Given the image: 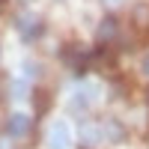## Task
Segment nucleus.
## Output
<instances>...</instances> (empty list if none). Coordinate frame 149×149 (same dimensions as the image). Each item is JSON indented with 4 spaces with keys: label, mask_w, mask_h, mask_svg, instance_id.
<instances>
[{
    "label": "nucleus",
    "mask_w": 149,
    "mask_h": 149,
    "mask_svg": "<svg viewBox=\"0 0 149 149\" xmlns=\"http://www.w3.org/2000/svg\"><path fill=\"white\" fill-rule=\"evenodd\" d=\"M72 143V134L66 122H54L51 131H48V149H69Z\"/></svg>",
    "instance_id": "f257e3e1"
},
{
    "label": "nucleus",
    "mask_w": 149,
    "mask_h": 149,
    "mask_svg": "<svg viewBox=\"0 0 149 149\" xmlns=\"http://www.w3.org/2000/svg\"><path fill=\"white\" fill-rule=\"evenodd\" d=\"M15 27L24 33V39H36L39 36V30H42V24H39V18L36 15H30V12H21V15H15Z\"/></svg>",
    "instance_id": "f03ea898"
},
{
    "label": "nucleus",
    "mask_w": 149,
    "mask_h": 149,
    "mask_svg": "<svg viewBox=\"0 0 149 149\" xmlns=\"http://www.w3.org/2000/svg\"><path fill=\"white\" fill-rule=\"evenodd\" d=\"M6 134H9V137H24V134H30V116L12 113L6 119Z\"/></svg>",
    "instance_id": "7ed1b4c3"
},
{
    "label": "nucleus",
    "mask_w": 149,
    "mask_h": 149,
    "mask_svg": "<svg viewBox=\"0 0 149 149\" xmlns=\"http://www.w3.org/2000/svg\"><path fill=\"white\" fill-rule=\"evenodd\" d=\"M116 33H119V24L113 21V18H104L102 24H98V30H95V36H98V42H113L116 39Z\"/></svg>",
    "instance_id": "20e7f679"
},
{
    "label": "nucleus",
    "mask_w": 149,
    "mask_h": 149,
    "mask_svg": "<svg viewBox=\"0 0 149 149\" xmlns=\"http://www.w3.org/2000/svg\"><path fill=\"white\" fill-rule=\"evenodd\" d=\"M102 137H104V134H102L98 125H93V122H84V125H81V143L84 146H95Z\"/></svg>",
    "instance_id": "39448f33"
},
{
    "label": "nucleus",
    "mask_w": 149,
    "mask_h": 149,
    "mask_svg": "<svg viewBox=\"0 0 149 149\" xmlns=\"http://www.w3.org/2000/svg\"><path fill=\"white\" fill-rule=\"evenodd\" d=\"M102 134H104V137H107L110 143H119V140H125V131H122V125H119L116 119H107V122H104V131H102Z\"/></svg>",
    "instance_id": "423d86ee"
},
{
    "label": "nucleus",
    "mask_w": 149,
    "mask_h": 149,
    "mask_svg": "<svg viewBox=\"0 0 149 149\" xmlns=\"http://www.w3.org/2000/svg\"><path fill=\"white\" fill-rule=\"evenodd\" d=\"M131 21H134V27H149V6H134L131 12Z\"/></svg>",
    "instance_id": "0eeeda50"
},
{
    "label": "nucleus",
    "mask_w": 149,
    "mask_h": 149,
    "mask_svg": "<svg viewBox=\"0 0 149 149\" xmlns=\"http://www.w3.org/2000/svg\"><path fill=\"white\" fill-rule=\"evenodd\" d=\"M102 6L104 9H116V6H122V0H102Z\"/></svg>",
    "instance_id": "6e6552de"
},
{
    "label": "nucleus",
    "mask_w": 149,
    "mask_h": 149,
    "mask_svg": "<svg viewBox=\"0 0 149 149\" xmlns=\"http://www.w3.org/2000/svg\"><path fill=\"white\" fill-rule=\"evenodd\" d=\"M140 69H143V74H146V78H149V54L143 57V63H140Z\"/></svg>",
    "instance_id": "1a4fd4ad"
},
{
    "label": "nucleus",
    "mask_w": 149,
    "mask_h": 149,
    "mask_svg": "<svg viewBox=\"0 0 149 149\" xmlns=\"http://www.w3.org/2000/svg\"><path fill=\"white\" fill-rule=\"evenodd\" d=\"M0 6H3V0H0Z\"/></svg>",
    "instance_id": "9d476101"
}]
</instances>
